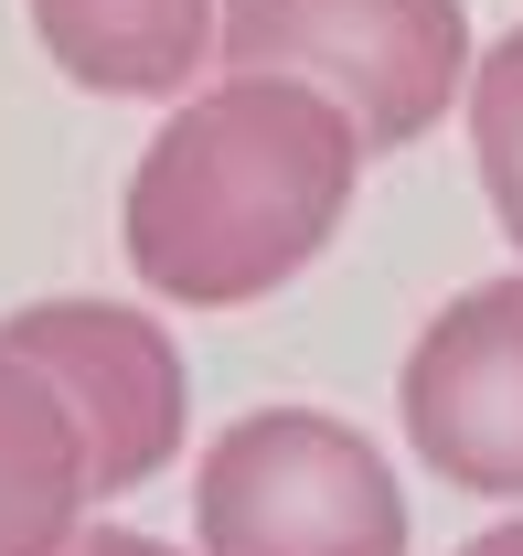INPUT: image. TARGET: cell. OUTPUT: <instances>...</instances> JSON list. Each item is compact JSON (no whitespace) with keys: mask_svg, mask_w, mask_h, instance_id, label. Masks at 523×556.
<instances>
[{"mask_svg":"<svg viewBox=\"0 0 523 556\" xmlns=\"http://www.w3.org/2000/svg\"><path fill=\"white\" fill-rule=\"evenodd\" d=\"M214 65L299 75L363 129V150H406L459 108L470 22L459 0H225Z\"/></svg>","mask_w":523,"mask_h":556,"instance_id":"cell-3","label":"cell"},{"mask_svg":"<svg viewBox=\"0 0 523 556\" xmlns=\"http://www.w3.org/2000/svg\"><path fill=\"white\" fill-rule=\"evenodd\" d=\"M470 161H481L492 225L523 247V22L470 65Z\"/></svg>","mask_w":523,"mask_h":556,"instance_id":"cell-8","label":"cell"},{"mask_svg":"<svg viewBox=\"0 0 523 556\" xmlns=\"http://www.w3.org/2000/svg\"><path fill=\"white\" fill-rule=\"evenodd\" d=\"M33 43L86 97H193L225 33V0H22Z\"/></svg>","mask_w":523,"mask_h":556,"instance_id":"cell-6","label":"cell"},{"mask_svg":"<svg viewBox=\"0 0 523 556\" xmlns=\"http://www.w3.org/2000/svg\"><path fill=\"white\" fill-rule=\"evenodd\" d=\"M363 193V129L299 75H214L171 97L129 172V278L171 311H246L321 257Z\"/></svg>","mask_w":523,"mask_h":556,"instance_id":"cell-1","label":"cell"},{"mask_svg":"<svg viewBox=\"0 0 523 556\" xmlns=\"http://www.w3.org/2000/svg\"><path fill=\"white\" fill-rule=\"evenodd\" d=\"M459 556H523V514H513V525H492V535H470Z\"/></svg>","mask_w":523,"mask_h":556,"instance_id":"cell-10","label":"cell"},{"mask_svg":"<svg viewBox=\"0 0 523 556\" xmlns=\"http://www.w3.org/2000/svg\"><path fill=\"white\" fill-rule=\"evenodd\" d=\"M395 417L438 482L523 503V268L428 311L395 375Z\"/></svg>","mask_w":523,"mask_h":556,"instance_id":"cell-5","label":"cell"},{"mask_svg":"<svg viewBox=\"0 0 523 556\" xmlns=\"http://www.w3.org/2000/svg\"><path fill=\"white\" fill-rule=\"evenodd\" d=\"M0 353L43 364L54 396L86 428V471L97 503L150 492L182 439H193V386H182V343L139 311V300H22L0 311Z\"/></svg>","mask_w":523,"mask_h":556,"instance_id":"cell-4","label":"cell"},{"mask_svg":"<svg viewBox=\"0 0 523 556\" xmlns=\"http://www.w3.org/2000/svg\"><path fill=\"white\" fill-rule=\"evenodd\" d=\"M203 556H406L395 460L331 407L235 417L193 471Z\"/></svg>","mask_w":523,"mask_h":556,"instance_id":"cell-2","label":"cell"},{"mask_svg":"<svg viewBox=\"0 0 523 556\" xmlns=\"http://www.w3.org/2000/svg\"><path fill=\"white\" fill-rule=\"evenodd\" d=\"M97 503L86 471V428L54 396L43 364L0 353V556H65V535Z\"/></svg>","mask_w":523,"mask_h":556,"instance_id":"cell-7","label":"cell"},{"mask_svg":"<svg viewBox=\"0 0 523 556\" xmlns=\"http://www.w3.org/2000/svg\"><path fill=\"white\" fill-rule=\"evenodd\" d=\"M65 556H182V546H161V535H139V525H75Z\"/></svg>","mask_w":523,"mask_h":556,"instance_id":"cell-9","label":"cell"}]
</instances>
